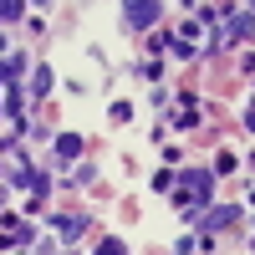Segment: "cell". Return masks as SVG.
<instances>
[{"instance_id": "6da1fadb", "label": "cell", "mask_w": 255, "mask_h": 255, "mask_svg": "<svg viewBox=\"0 0 255 255\" xmlns=\"http://www.w3.org/2000/svg\"><path fill=\"white\" fill-rule=\"evenodd\" d=\"M179 184V204L189 209V215H199V209L209 204V194H215V174L209 168H189L184 179H174Z\"/></svg>"}, {"instance_id": "7a4b0ae2", "label": "cell", "mask_w": 255, "mask_h": 255, "mask_svg": "<svg viewBox=\"0 0 255 255\" xmlns=\"http://www.w3.org/2000/svg\"><path fill=\"white\" fill-rule=\"evenodd\" d=\"M158 15H163V5H153V0H143V5H123V20H128V26H138V31H148Z\"/></svg>"}, {"instance_id": "3957f363", "label": "cell", "mask_w": 255, "mask_h": 255, "mask_svg": "<svg viewBox=\"0 0 255 255\" xmlns=\"http://www.w3.org/2000/svg\"><path fill=\"white\" fill-rule=\"evenodd\" d=\"M235 220H240V209H235V204H225V209H209V215H204V225H209V230H230Z\"/></svg>"}, {"instance_id": "277c9868", "label": "cell", "mask_w": 255, "mask_h": 255, "mask_svg": "<svg viewBox=\"0 0 255 255\" xmlns=\"http://www.w3.org/2000/svg\"><path fill=\"white\" fill-rule=\"evenodd\" d=\"M56 153H61V158H77V153H82V138H77V133H61V138H56Z\"/></svg>"}, {"instance_id": "5b68a950", "label": "cell", "mask_w": 255, "mask_h": 255, "mask_svg": "<svg viewBox=\"0 0 255 255\" xmlns=\"http://www.w3.org/2000/svg\"><path fill=\"white\" fill-rule=\"evenodd\" d=\"M20 15H26L20 0H0V26H5V20H20Z\"/></svg>"}, {"instance_id": "8992f818", "label": "cell", "mask_w": 255, "mask_h": 255, "mask_svg": "<svg viewBox=\"0 0 255 255\" xmlns=\"http://www.w3.org/2000/svg\"><path fill=\"white\" fill-rule=\"evenodd\" d=\"M56 225H61V240H67V245H72V240L82 235V230H87V225H82V220H56Z\"/></svg>"}, {"instance_id": "52a82bcc", "label": "cell", "mask_w": 255, "mask_h": 255, "mask_svg": "<svg viewBox=\"0 0 255 255\" xmlns=\"http://www.w3.org/2000/svg\"><path fill=\"white\" fill-rule=\"evenodd\" d=\"M31 87H36V92H46V87H51V72H46V67H36V72H31Z\"/></svg>"}, {"instance_id": "ba28073f", "label": "cell", "mask_w": 255, "mask_h": 255, "mask_svg": "<svg viewBox=\"0 0 255 255\" xmlns=\"http://www.w3.org/2000/svg\"><path fill=\"white\" fill-rule=\"evenodd\" d=\"M15 72H20V56H5V61H0V82H10Z\"/></svg>"}, {"instance_id": "9c48e42d", "label": "cell", "mask_w": 255, "mask_h": 255, "mask_svg": "<svg viewBox=\"0 0 255 255\" xmlns=\"http://www.w3.org/2000/svg\"><path fill=\"white\" fill-rule=\"evenodd\" d=\"M97 255H128V245H123V240H102Z\"/></svg>"}, {"instance_id": "30bf717a", "label": "cell", "mask_w": 255, "mask_h": 255, "mask_svg": "<svg viewBox=\"0 0 255 255\" xmlns=\"http://www.w3.org/2000/svg\"><path fill=\"white\" fill-rule=\"evenodd\" d=\"M245 123H250V128H255V108H250V118H245Z\"/></svg>"}]
</instances>
